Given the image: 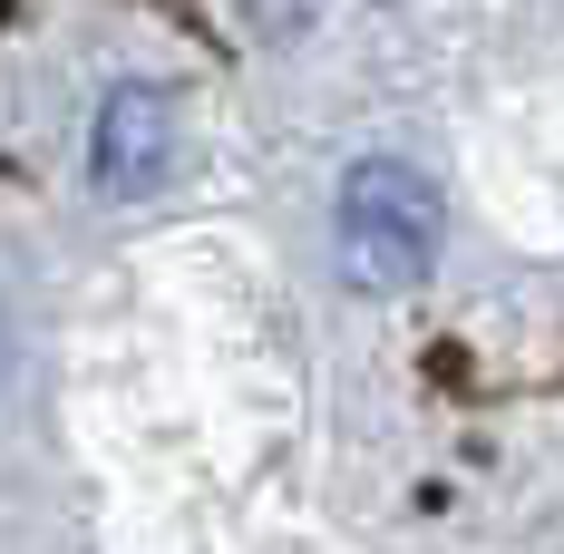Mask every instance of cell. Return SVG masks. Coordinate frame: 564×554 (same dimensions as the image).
<instances>
[{
    "mask_svg": "<svg viewBox=\"0 0 564 554\" xmlns=\"http://www.w3.org/2000/svg\"><path fill=\"white\" fill-rule=\"evenodd\" d=\"M0 360H10V332H0Z\"/></svg>",
    "mask_w": 564,
    "mask_h": 554,
    "instance_id": "3",
    "label": "cell"
},
{
    "mask_svg": "<svg viewBox=\"0 0 564 554\" xmlns=\"http://www.w3.org/2000/svg\"><path fill=\"white\" fill-rule=\"evenodd\" d=\"M438 233H448V205L438 185L409 166V156H360L340 175L332 205V243H340V282L360 292H409L438 263Z\"/></svg>",
    "mask_w": 564,
    "mask_h": 554,
    "instance_id": "1",
    "label": "cell"
},
{
    "mask_svg": "<svg viewBox=\"0 0 564 554\" xmlns=\"http://www.w3.org/2000/svg\"><path fill=\"white\" fill-rule=\"evenodd\" d=\"M175 166V98L166 88H108V108L88 127V175H98V195H156Z\"/></svg>",
    "mask_w": 564,
    "mask_h": 554,
    "instance_id": "2",
    "label": "cell"
}]
</instances>
